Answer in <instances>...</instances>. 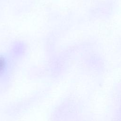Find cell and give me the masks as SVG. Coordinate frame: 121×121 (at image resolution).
Wrapping results in <instances>:
<instances>
[{"instance_id": "obj_1", "label": "cell", "mask_w": 121, "mask_h": 121, "mask_svg": "<svg viewBox=\"0 0 121 121\" xmlns=\"http://www.w3.org/2000/svg\"><path fill=\"white\" fill-rule=\"evenodd\" d=\"M5 66L4 60L3 59L0 58V73L3 70Z\"/></svg>"}]
</instances>
